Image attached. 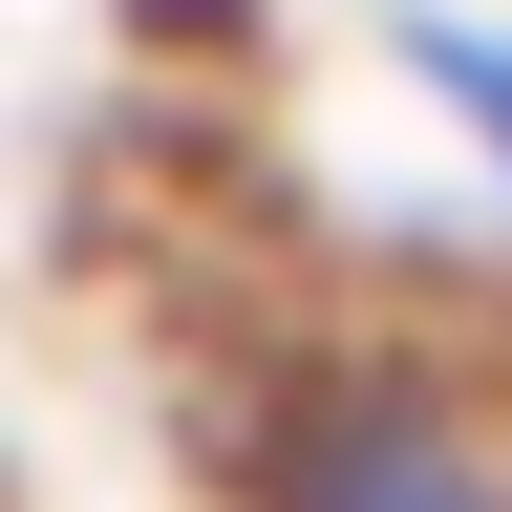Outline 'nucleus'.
Here are the masks:
<instances>
[{"label":"nucleus","instance_id":"1","mask_svg":"<svg viewBox=\"0 0 512 512\" xmlns=\"http://www.w3.org/2000/svg\"><path fill=\"white\" fill-rule=\"evenodd\" d=\"M192 491L214 512H512V363L448 342H342V320H256L192 384Z\"/></svg>","mask_w":512,"mask_h":512},{"label":"nucleus","instance_id":"2","mask_svg":"<svg viewBox=\"0 0 512 512\" xmlns=\"http://www.w3.org/2000/svg\"><path fill=\"white\" fill-rule=\"evenodd\" d=\"M406 64L491 128V171H512V22H448V0H406Z\"/></svg>","mask_w":512,"mask_h":512}]
</instances>
